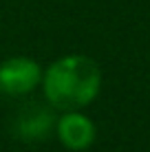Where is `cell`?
Instances as JSON below:
<instances>
[{
	"instance_id": "cell-2",
	"label": "cell",
	"mask_w": 150,
	"mask_h": 152,
	"mask_svg": "<svg viewBox=\"0 0 150 152\" xmlns=\"http://www.w3.org/2000/svg\"><path fill=\"white\" fill-rule=\"evenodd\" d=\"M40 82V66L29 57H11L0 66V93L20 97L33 91Z\"/></svg>"
},
{
	"instance_id": "cell-4",
	"label": "cell",
	"mask_w": 150,
	"mask_h": 152,
	"mask_svg": "<svg viewBox=\"0 0 150 152\" xmlns=\"http://www.w3.org/2000/svg\"><path fill=\"white\" fill-rule=\"evenodd\" d=\"M58 137L69 150H86L95 139V128L89 117L69 110L58 121Z\"/></svg>"
},
{
	"instance_id": "cell-1",
	"label": "cell",
	"mask_w": 150,
	"mask_h": 152,
	"mask_svg": "<svg viewBox=\"0 0 150 152\" xmlns=\"http://www.w3.org/2000/svg\"><path fill=\"white\" fill-rule=\"evenodd\" d=\"M100 84L102 75L93 60L84 55H66L46 71L44 95L53 108L77 110L97 97Z\"/></svg>"
},
{
	"instance_id": "cell-3",
	"label": "cell",
	"mask_w": 150,
	"mask_h": 152,
	"mask_svg": "<svg viewBox=\"0 0 150 152\" xmlns=\"http://www.w3.org/2000/svg\"><path fill=\"white\" fill-rule=\"evenodd\" d=\"M53 113L44 106H27L24 110L18 113L15 119V137L22 141H40L53 128Z\"/></svg>"
}]
</instances>
